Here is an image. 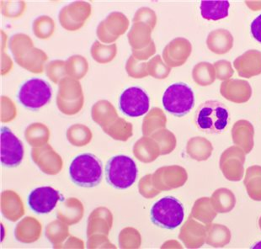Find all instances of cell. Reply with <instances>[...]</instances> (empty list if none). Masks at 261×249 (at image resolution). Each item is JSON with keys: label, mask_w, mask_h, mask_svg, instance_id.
Segmentation results:
<instances>
[{"label": "cell", "mask_w": 261, "mask_h": 249, "mask_svg": "<svg viewBox=\"0 0 261 249\" xmlns=\"http://www.w3.org/2000/svg\"><path fill=\"white\" fill-rule=\"evenodd\" d=\"M69 175L77 186H97L101 182L103 175L101 162L92 153H82L71 162Z\"/></svg>", "instance_id": "obj_1"}, {"label": "cell", "mask_w": 261, "mask_h": 249, "mask_svg": "<svg viewBox=\"0 0 261 249\" xmlns=\"http://www.w3.org/2000/svg\"><path fill=\"white\" fill-rule=\"evenodd\" d=\"M229 121L230 114L227 107L217 100L205 101L196 112V126L205 133H222Z\"/></svg>", "instance_id": "obj_2"}, {"label": "cell", "mask_w": 261, "mask_h": 249, "mask_svg": "<svg viewBox=\"0 0 261 249\" xmlns=\"http://www.w3.org/2000/svg\"><path fill=\"white\" fill-rule=\"evenodd\" d=\"M150 216L152 223L159 228L173 230L181 225L184 220V206L173 196L164 197L152 206Z\"/></svg>", "instance_id": "obj_3"}, {"label": "cell", "mask_w": 261, "mask_h": 249, "mask_svg": "<svg viewBox=\"0 0 261 249\" xmlns=\"http://www.w3.org/2000/svg\"><path fill=\"white\" fill-rule=\"evenodd\" d=\"M106 177L108 184L115 189H128L137 179L138 167L128 156H115L107 162Z\"/></svg>", "instance_id": "obj_4"}, {"label": "cell", "mask_w": 261, "mask_h": 249, "mask_svg": "<svg viewBox=\"0 0 261 249\" xmlns=\"http://www.w3.org/2000/svg\"><path fill=\"white\" fill-rule=\"evenodd\" d=\"M163 105L169 114L177 117L186 116L195 104V95L191 88L184 82L170 85L163 95Z\"/></svg>", "instance_id": "obj_5"}, {"label": "cell", "mask_w": 261, "mask_h": 249, "mask_svg": "<svg viewBox=\"0 0 261 249\" xmlns=\"http://www.w3.org/2000/svg\"><path fill=\"white\" fill-rule=\"evenodd\" d=\"M51 85L45 80L33 77L19 87L17 99L19 104L31 110H37L46 105L51 98Z\"/></svg>", "instance_id": "obj_6"}, {"label": "cell", "mask_w": 261, "mask_h": 249, "mask_svg": "<svg viewBox=\"0 0 261 249\" xmlns=\"http://www.w3.org/2000/svg\"><path fill=\"white\" fill-rule=\"evenodd\" d=\"M149 97L147 93L137 86L124 90L119 99L121 112L129 117H139L145 115L149 109Z\"/></svg>", "instance_id": "obj_7"}, {"label": "cell", "mask_w": 261, "mask_h": 249, "mask_svg": "<svg viewBox=\"0 0 261 249\" xmlns=\"http://www.w3.org/2000/svg\"><path fill=\"white\" fill-rule=\"evenodd\" d=\"M245 156L246 153L237 146H232L222 153L219 168L227 180L238 182L244 178Z\"/></svg>", "instance_id": "obj_8"}, {"label": "cell", "mask_w": 261, "mask_h": 249, "mask_svg": "<svg viewBox=\"0 0 261 249\" xmlns=\"http://www.w3.org/2000/svg\"><path fill=\"white\" fill-rule=\"evenodd\" d=\"M1 163L5 167H17L24 157V148L19 138L6 126L1 127Z\"/></svg>", "instance_id": "obj_9"}, {"label": "cell", "mask_w": 261, "mask_h": 249, "mask_svg": "<svg viewBox=\"0 0 261 249\" xmlns=\"http://www.w3.org/2000/svg\"><path fill=\"white\" fill-rule=\"evenodd\" d=\"M60 200V193L50 186L39 187L28 196V206L37 214L51 212Z\"/></svg>", "instance_id": "obj_10"}, {"label": "cell", "mask_w": 261, "mask_h": 249, "mask_svg": "<svg viewBox=\"0 0 261 249\" xmlns=\"http://www.w3.org/2000/svg\"><path fill=\"white\" fill-rule=\"evenodd\" d=\"M220 93L228 101L235 104H244L251 98V85L246 80H226L221 85Z\"/></svg>", "instance_id": "obj_11"}, {"label": "cell", "mask_w": 261, "mask_h": 249, "mask_svg": "<svg viewBox=\"0 0 261 249\" xmlns=\"http://www.w3.org/2000/svg\"><path fill=\"white\" fill-rule=\"evenodd\" d=\"M235 70L240 77L251 78L261 74V51L249 50L233 62Z\"/></svg>", "instance_id": "obj_12"}, {"label": "cell", "mask_w": 261, "mask_h": 249, "mask_svg": "<svg viewBox=\"0 0 261 249\" xmlns=\"http://www.w3.org/2000/svg\"><path fill=\"white\" fill-rule=\"evenodd\" d=\"M232 143L241 148L246 154L251 153L254 146V128L249 121L240 120L232 126Z\"/></svg>", "instance_id": "obj_13"}, {"label": "cell", "mask_w": 261, "mask_h": 249, "mask_svg": "<svg viewBox=\"0 0 261 249\" xmlns=\"http://www.w3.org/2000/svg\"><path fill=\"white\" fill-rule=\"evenodd\" d=\"M209 50L217 55H224L231 51L233 46V37L229 31L217 29L209 33L206 39Z\"/></svg>", "instance_id": "obj_14"}, {"label": "cell", "mask_w": 261, "mask_h": 249, "mask_svg": "<svg viewBox=\"0 0 261 249\" xmlns=\"http://www.w3.org/2000/svg\"><path fill=\"white\" fill-rule=\"evenodd\" d=\"M206 229V239L205 242L213 247H223L231 241V232L224 225L220 224H207Z\"/></svg>", "instance_id": "obj_15"}, {"label": "cell", "mask_w": 261, "mask_h": 249, "mask_svg": "<svg viewBox=\"0 0 261 249\" xmlns=\"http://www.w3.org/2000/svg\"><path fill=\"white\" fill-rule=\"evenodd\" d=\"M229 7L228 1H201L200 8L203 19L217 21L228 16Z\"/></svg>", "instance_id": "obj_16"}, {"label": "cell", "mask_w": 261, "mask_h": 249, "mask_svg": "<svg viewBox=\"0 0 261 249\" xmlns=\"http://www.w3.org/2000/svg\"><path fill=\"white\" fill-rule=\"evenodd\" d=\"M244 184L250 199L261 201V166L254 165L247 169Z\"/></svg>", "instance_id": "obj_17"}, {"label": "cell", "mask_w": 261, "mask_h": 249, "mask_svg": "<svg viewBox=\"0 0 261 249\" xmlns=\"http://www.w3.org/2000/svg\"><path fill=\"white\" fill-rule=\"evenodd\" d=\"M211 201L216 211L225 214L232 211L236 205V197L232 190L227 188H220L213 192Z\"/></svg>", "instance_id": "obj_18"}, {"label": "cell", "mask_w": 261, "mask_h": 249, "mask_svg": "<svg viewBox=\"0 0 261 249\" xmlns=\"http://www.w3.org/2000/svg\"><path fill=\"white\" fill-rule=\"evenodd\" d=\"M192 215L196 219L201 220V223L207 225L213 223V220L217 217L218 212L213 207L211 198L204 197L199 199L198 201H196L193 207Z\"/></svg>", "instance_id": "obj_19"}, {"label": "cell", "mask_w": 261, "mask_h": 249, "mask_svg": "<svg viewBox=\"0 0 261 249\" xmlns=\"http://www.w3.org/2000/svg\"><path fill=\"white\" fill-rule=\"evenodd\" d=\"M189 153L194 159L205 161L213 153V147L210 141L204 137H195L189 143Z\"/></svg>", "instance_id": "obj_20"}, {"label": "cell", "mask_w": 261, "mask_h": 249, "mask_svg": "<svg viewBox=\"0 0 261 249\" xmlns=\"http://www.w3.org/2000/svg\"><path fill=\"white\" fill-rule=\"evenodd\" d=\"M193 78L201 86L213 85L217 79L214 65L206 62L198 63L194 68Z\"/></svg>", "instance_id": "obj_21"}, {"label": "cell", "mask_w": 261, "mask_h": 249, "mask_svg": "<svg viewBox=\"0 0 261 249\" xmlns=\"http://www.w3.org/2000/svg\"><path fill=\"white\" fill-rule=\"evenodd\" d=\"M188 231L190 232L186 233L184 239L188 247L195 248L202 247L206 239L205 227L196 222H191V225L188 227Z\"/></svg>", "instance_id": "obj_22"}, {"label": "cell", "mask_w": 261, "mask_h": 249, "mask_svg": "<svg viewBox=\"0 0 261 249\" xmlns=\"http://www.w3.org/2000/svg\"><path fill=\"white\" fill-rule=\"evenodd\" d=\"M214 68H215L217 79L218 80L226 81V80L231 79V77L234 73L232 63H230L229 61H218L214 63Z\"/></svg>", "instance_id": "obj_23"}, {"label": "cell", "mask_w": 261, "mask_h": 249, "mask_svg": "<svg viewBox=\"0 0 261 249\" xmlns=\"http://www.w3.org/2000/svg\"><path fill=\"white\" fill-rule=\"evenodd\" d=\"M250 30L253 37L261 43V15L253 20L250 25Z\"/></svg>", "instance_id": "obj_24"}, {"label": "cell", "mask_w": 261, "mask_h": 249, "mask_svg": "<svg viewBox=\"0 0 261 249\" xmlns=\"http://www.w3.org/2000/svg\"><path fill=\"white\" fill-rule=\"evenodd\" d=\"M246 5L250 10L258 11L261 9V1H246Z\"/></svg>", "instance_id": "obj_25"}, {"label": "cell", "mask_w": 261, "mask_h": 249, "mask_svg": "<svg viewBox=\"0 0 261 249\" xmlns=\"http://www.w3.org/2000/svg\"><path fill=\"white\" fill-rule=\"evenodd\" d=\"M259 228H260V230H261V216H260V218H259Z\"/></svg>", "instance_id": "obj_26"}]
</instances>
